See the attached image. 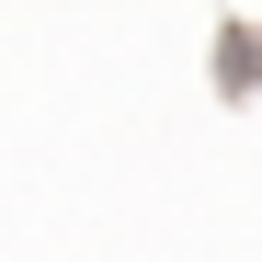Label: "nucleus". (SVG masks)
<instances>
[{
	"label": "nucleus",
	"mask_w": 262,
	"mask_h": 262,
	"mask_svg": "<svg viewBox=\"0 0 262 262\" xmlns=\"http://www.w3.org/2000/svg\"><path fill=\"white\" fill-rule=\"evenodd\" d=\"M216 92H228V103H251V92H262V23H251V12L216 23Z\"/></svg>",
	"instance_id": "1"
}]
</instances>
